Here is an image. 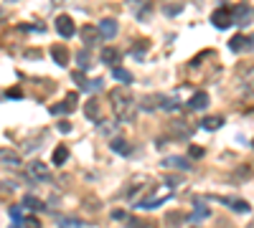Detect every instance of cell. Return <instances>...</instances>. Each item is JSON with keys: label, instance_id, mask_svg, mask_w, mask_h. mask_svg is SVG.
I'll return each mask as SVG.
<instances>
[{"label": "cell", "instance_id": "obj_1", "mask_svg": "<svg viewBox=\"0 0 254 228\" xmlns=\"http://www.w3.org/2000/svg\"><path fill=\"white\" fill-rule=\"evenodd\" d=\"M234 101L239 106H254V66H239L234 76Z\"/></svg>", "mask_w": 254, "mask_h": 228}, {"label": "cell", "instance_id": "obj_11", "mask_svg": "<svg viewBox=\"0 0 254 228\" xmlns=\"http://www.w3.org/2000/svg\"><path fill=\"white\" fill-rule=\"evenodd\" d=\"M97 30H99L102 38H114V36H117V23H114L112 18H104V21L97 25Z\"/></svg>", "mask_w": 254, "mask_h": 228}, {"label": "cell", "instance_id": "obj_24", "mask_svg": "<svg viewBox=\"0 0 254 228\" xmlns=\"http://www.w3.org/2000/svg\"><path fill=\"white\" fill-rule=\"evenodd\" d=\"M160 106H163V109H168V112H175V109H178V99H175V97H163V94H160Z\"/></svg>", "mask_w": 254, "mask_h": 228}, {"label": "cell", "instance_id": "obj_17", "mask_svg": "<svg viewBox=\"0 0 254 228\" xmlns=\"http://www.w3.org/2000/svg\"><path fill=\"white\" fill-rule=\"evenodd\" d=\"M224 203H226L234 213H249V203H247V201H242V198H226Z\"/></svg>", "mask_w": 254, "mask_h": 228}, {"label": "cell", "instance_id": "obj_7", "mask_svg": "<svg viewBox=\"0 0 254 228\" xmlns=\"http://www.w3.org/2000/svg\"><path fill=\"white\" fill-rule=\"evenodd\" d=\"M119 61H122V51L114 49V46H104V49H102V64H110V66L117 69Z\"/></svg>", "mask_w": 254, "mask_h": 228}, {"label": "cell", "instance_id": "obj_26", "mask_svg": "<svg viewBox=\"0 0 254 228\" xmlns=\"http://www.w3.org/2000/svg\"><path fill=\"white\" fill-rule=\"evenodd\" d=\"M74 81L82 86V91H92V86H89V79H86L82 71H74Z\"/></svg>", "mask_w": 254, "mask_h": 228}, {"label": "cell", "instance_id": "obj_2", "mask_svg": "<svg viewBox=\"0 0 254 228\" xmlns=\"http://www.w3.org/2000/svg\"><path fill=\"white\" fill-rule=\"evenodd\" d=\"M110 104H112V112L119 122H132L138 114V104H135V97L127 86H117L110 91Z\"/></svg>", "mask_w": 254, "mask_h": 228}, {"label": "cell", "instance_id": "obj_35", "mask_svg": "<svg viewBox=\"0 0 254 228\" xmlns=\"http://www.w3.org/2000/svg\"><path fill=\"white\" fill-rule=\"evenodd\" d=\"M112 216H114L117 221H125V218H127V213H125V210H114V213H112Z\"/></svg>", "mask_w": 254, "mask_h": 228}, {"label": "cell", "instance_id": "obj_14", "mask_svg": "<svg viewBox=\"0 0 254 228\" xmlns=\"http://www.w3.org/2000/svg\"><path fill=\"white\" fill-rule=\"evenodd\" d=\"M229 49H231L234 53H239V51H247V49H252V43H249V38H247L244 33H239V36H234V38L229 41Z\"/></svg>", "mask_w": 254, "mask_h": 228}, {"label": "cell", "instance_id": "obj_10", "mask_svg": "<svg viewBox=\"0 0 254 228\" xmlns=\"http://www.w3.org/2000/svg\"><path fill=\"white\" fill-rule=\"evenodd\" d=\"M84 114H86V119L99 122V119H102V104H99L97 99H89V101L84 104Z\"/></svg>", "mask_w": 254, "mask_h": 228}, {"label": "cell", "instance_id": "obj_6", "mask_svg": "<svg viewBox=\"0 0 254 228\" xmlns=\"http://www.w3.org/2000/svg\"><path fill=\"white\" fill-rule=\"evenodd\" d=\"M211 23H214L216 28H229V25H234L229 8H216V10L211 13Z\"/></svg>", "mask_w": 254, "mask_h": 228}, {"label": "cell", "instance_id": "obj_37", "mask_svg": "<svg viewBox=\"0 0 254 228\" xmlns=\"http://www.w3.org/2000/svg\"><path fill=\"white\" fill-rule=\"evenodd\" d=\"M10 216H13V218H16V221H18V218L23 221V216H21V210H18V208H10Z\"/></svg>", "mask_w": 254, "mask_h": 228}, {"label": "cell", "instance_id": "obj_29", "mask_svg": "<svg viewBox=\"0 0 254 228\" xmlns=\"http://www.w3.org/2000/svg\"><path fill=\"white\" fill-rule=\"evenodd\" d=\"M142 106H145V109H155V106H160V94L145 97V99H142Z\"/></svg>", "mask_w": 254, "mask_h": 228}, {"label": "cell", "instance_id": "obj_39", "mask_svg": "<svg viewBox=\"0 0 254 228\" xmlns=\"http://www.w3.org/2000/svg\"><path fill=\"white\" fill-rule=\"evenodd\" d=\"M249 228H254V221H252V223H249Z\"/></svg>", "mask_w": 254, "mask_h": 228}, {"label": "cell", "instance_id": "obj_9", "mask_svg": "<svg viewBox=\"0 0 254 228\" xmlns=\"http://www.w3.org/2000/svg\"><path fill=\"white\" fill-rule=\"evenodd\" d=\"M99 30H97V25H84L82 28V41L86 43V49H92L94 43H99Z\"/></svg>", "mask_w": 254, "mask_h": 228}, {"label": "cell", "instance_id": "obj_3", "mask_svg": "<svg viewBox=\"0 0 254 228\" xmlns=\"http://www.w3.org/2000/svg\"><path fill=\"white\" fill-rule=\"evenodd\" d=\"M28 177L31 180H36V182H46V180H51V173H49V165H43V162H31L28 165Z\"/></svg>", "mask_w": 254, "mask_h": 228}, {"label": "cell", "instance_id": "obj_30", "mask_svg": "<svg viewBox=\"0 0 254 228\" xmlns=\"http://www.w3.org/2000/svg\"><path fill=\"white\" fill-rule=\"evenodd\" d=\"M21 228H41V221L33 218V216H28V218L21 221Z\"/></svg>", "mask_w": 254, "mask_h": 228}, {"label": "cell", "instance_id": "obj_5", "mask_svg": "<svg viewBox=\"0 0 254 228\" xmlns=\"http://www.w3.org/2000/svg\"><path fill=\"white\" fill-rule=\"evenodd\" d=\"M56 30L61 38H71L74 33H77V25H74V21L69 18V15H58L56 18Z\"/></svg>", "mask_w": 254, "mask_h": 228}, {"label": "cell", "instance_id": "obj_22", "mask_svg": "<svg viewBox=\"0 0 254 228\" xmlns=\"http://www.w3.org/2000/svg\"><path fill=\"white\" fill-rule=\"evenodd\" d=\"M112 74H114V79H117V81H122V84H132V74H130L127 69H119V66H117V69H112Z\"/></svg>", "mask_w": 254, "mask_h": 228}, {"label": "cell", "instance_id": "obj_16", "mask_svg": "<svg viewBox=\"0 0 254 228\" xmlns=\"http://www.w3.org/2000/svg\"><path fill=\"white\" fill-rule=\"evenodd\" d=\"M0 162L8 165V167H18L21 165V155H18V152H13V150H3V152H0Z\"/></svg>", "mask_w": 254, "mask_h": 228}, {"label": "cell", "instance_id": "obj_19", "mask_svg": "<svg viewBox=\"0 0 254 228\" xmlns=\"http://www.w3.org/2000/svg\"><path fill=\"white\" fill-rule=\"evenodd\" d=\"M51 160H54V165H64V162L69 160V147H66V145H58V147L54 150V157H51Z\"/></svg>", "mask_w": 254, "mask_h": 228}, {"label": "cell", "instance_id": "obj_34", "mask_svg": "<svg viewBox=\"0 0 254 228\" xmlns=\"http://www.w3.org/2000/svg\"><path fill=\"white\" fill-rule=\"evenodd\" d=\"M181 10H183V5H170V8H166L168 15H175V13H181Z\"/></svg>", "mask_w": 254, "mask_h": 228}, {"label": "cell", "instance_id": "obj_15", "mask_svg": "<svg viewBox=\"0 0 254 228\" xmlns=\"http://www.w3.org/2000/svg\"><path fill=\"white\" fill-rule=\"evenodd\" d=\"M51 56H54V61H56L58 66H66L69 64V49H66V46H54Z\"/></svg>", "mask_w": 254, "mask_h": 228}, {"label": "cell", "instance_id": "obj_25", "mask_svg": "<svg viewBox=\"0 0 254 228\" xmlns=\"http://www.w3.org/2000/svg\"><path fill=\"white\" fill-rule=\"evenodd\" d=\"M58 228H82V223L77 218H69V216H61L58 218Z\"/></svg>", "mask_w": 254, "mask_h": 228}, {"label": "cell", "instance_id": "obj_8", "mask_svg": "<svg viewBox=\"0 0 254 228\" xmlns=\"http://www.w3.org/2000/svg\"><path fill=\"white\" fill-rule=\"evenodd\" d=\"M170 198V193H160V195H155V198H140V203H138V208H145V210H150V208H158V205H163Z\"/></svg>", "mask_w": 254, "mask_h": 228}, {"label": "cell", "instance_id": "obj_21", "mask_svg": "<svg viewBox=\"0 0 254 228\" xmlns=\"http://www.w3.org/2000/svg\"><path fill=\"white\" fill-rule=\"evenodd\" d=\"M112 150L117 152V155H130V152H132V147L127 145V140H119V137H117V140H112Z\"/></svg>", "mask_w": 254, "mask_h": 228}, {"label": "cell", "instance_id": "obj_23", "mask_svg": "<svg viewBox=\"0 0 254 228\" xmlns=\"http://www.w3.org/2000/svg\"><path fill=\"white\" fill-rule=\"evenodd\" d=\"M23 205H26L28 210H41V208H43V203L38 201L36 195H26V198H23Z\"/></svg>", "mask_w": 254, "mask_h": 228}, {"label": "cell", "instance_id": "obj_27", "mask_svg": "<svg viewBox=\"0 0 254 228\" xmlns=\"http://www.w3.org/2000/svg\"><path fill=\"white\" fill-rule=\"evenodd\" d=\"M77 61H79V69H82V71H86L89 66H92V58H89V51H79Z\"/></svg>", "mask_w": 254, "mask_h": 228}, {"label": "cell", "instance_id": "obj_18", "mask_svg": "<svg viewBox=\"0 0 254 228\" xmlns=\"http://www.w3.org/2000/svg\"><path fill=\"white\" fill-rule=\"evenodd\" d=\"M163 162H166L168 167H178V170H191V167H193L186 157H166Z\"/></svg>", "mask_w": 254, "mask_h": 228}, {"label": "cell", "instance_id": "obj_38", "mask_svg": "<svg viewBox=\"0 0 254 228\" xmlns=\"http://www.w3.org/2000/svg\"><path fill=\"white\" fill-rule=\"evenodd\" d=\"M249 43H252V49H254V36H252V38H249Z\"/></svg>", "mask_w": 254, "mask_h": 228}, {"label": "cell", "instance_id": "obj_32", "mask_svg": "<svg viewBox=\"0 0 254 228\" xmlns=\"http://www.w3.org/2000/svg\"><path fill=\"white\" fill-rule=\"evenodd\" d=\"M56 129H58V132H64V134H69V132H71V122L61 119V122H58V125H56Z\"/></svg>", "mask_w": 254, "mask_h": 228}, {"label": "cell", "instance_id": "obj_28", "mask_svg": "<svg viewBox=\"0 0 254 228\" xmlns=\"http://www.w3.org/2000/svg\"><path fill=\"white\" fill-rule=\"evenodd\" d=\"M206 216H208V208L198 203V205H196V210H193V216H191V221L196 223V221H201V218H206Z\"/></svg>", "mask_w": 254, "mask_h": 228}, {"label": "cell", "instance_id": "obj_33", "mask_svg": "<svg viewBox=\"0 0 254 228\" xmlns=\"http://www.w3.org/2000/svg\"><path fill=\"white\" fill-rule=\"evenodd\" d=\"M145 51H147V41H142V46H138V49H135V58H142Z\"/></svg>", "mask_w": 254, "mask_h": 228}, {"label": "cell", "instance_id": "obj_13", "mask_svg": "<svg viewBox=\"0 0 254 228\" xmlns=\"http://www.w3.org/2000/svg\"><path fill=\"white\" fill-rule=\"evenodd\" d=\"M77 109V94H66V101L61 106H51V114H66Z\"/></svg>", "mask_w": 254, "mask_h": 228}, {"label": "cell", "instance_id": "obj_31", "mask_svg": "<svg viewBox=\"0 0 254 228\" xmlns=\"http://www.w3.org/2000/svg\"><path fill=\"white\" fill-rule=\"evenodd\" d=\"M188 155H191V157H203V147L191 145V147H188Z\"/></svg>", "mask_w": 254, "mask_h": 228}, {"label": "cell", "instance_id": "obj_4", "mask_svg": "<svg viewBox=\"0 0 254 228\" xmlns=\"http://www.w3.org/2000/svg\"><path fill=\"white\" fill-rule=\"evenodd\" d=\"M229 13H231V23H236V25H247V23L252 21V10H249L244 3L229 8Z\"/></svg>", "mask_w": 254, "mask_h": 228}, {"label": "cell", "instance_id": "obj_36", "mask_svg": "<svg viewBox=\"0 0 254 228\" xmlns=\"http://www.w3.org/2000/svg\"><path fill=\"white\" fill-rule=\"evenodd\" d=\"M8 97H10V99H18V97H23V94H21L18 89H10V91H8Z\"/></svg>", "mask_w": 254, "mask_h": 228}, {"label": "cell", "instance_id": "obj_20", "mask_svg": "<svg viewBox=\"0 0 254 228\" xmlns=\"http://www.w3.org/2000/svg\"><path fill=\"white\" fill-rule=\"evenodd\" d=\"M224 125V117H203L201 119V127L203 129H219Z\"/></svg>", "mask_w": 254, "mask_h": 228}, {"label": "cell", "instance_id": "obj_12", "mask_svg": "<svg viewBox=\"0 0 254 228\" xmlns=\"http://www.w3.org/2000/svg\"><path fill=\"white\" fill-rule=\"evenodd\" d=\"M208 106V94L206 91H196V94H193L191 99H188V109H206Z\"/></svg>", "mask_w": 254, "mask_h": 228}]
</instances>
